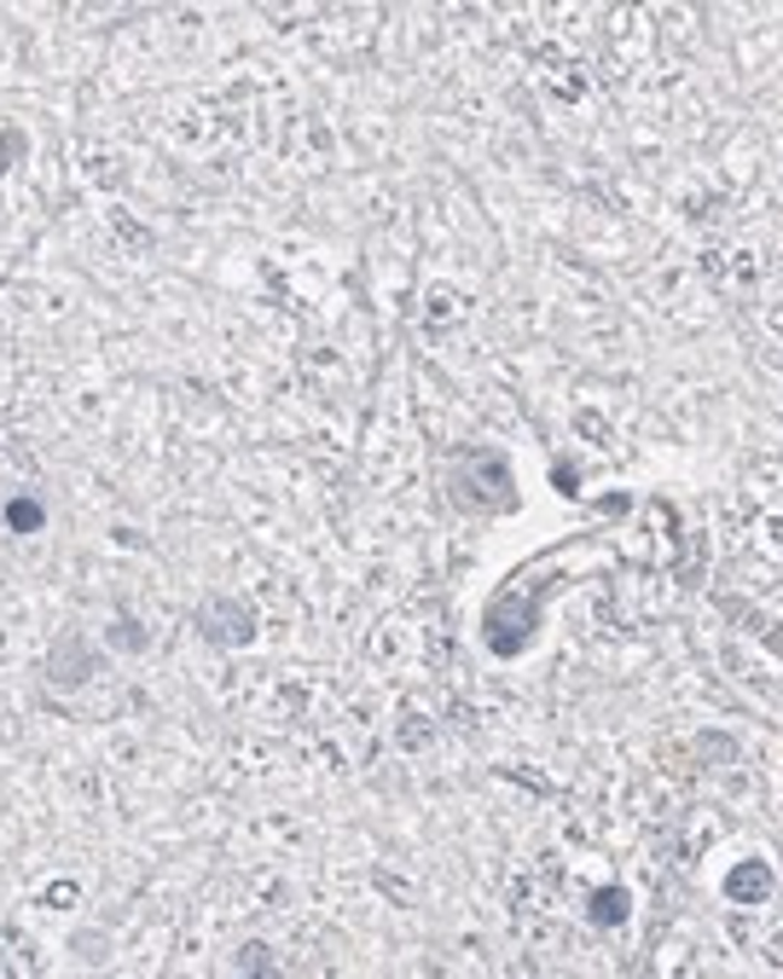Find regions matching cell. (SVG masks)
<instances>
[{
  "instance_id": "1",
  "label": "cell",
  "mask_w": 783,
  "mask_h": 979,
  "mask_svg": "<svg viewBox=\"0 0 783 979\" xmlns=\"http://www.w3.org/2000/svg\"><path fill=\"white\" fill-rule=\"evenodd\" d=\"M731 893H737V899H766V893H772V875H766V870H737V875H731Z\"/></svg>"
},
{
  "instance_id": "2",
  "label": "cell",
  "mask_w": 783,
  "mask_h": 979,
  "mask_svg": "<svg viewBox=\"0 0 783 979\" xmlns=\"http://www.w3.org/2000/svg\"><path fill=\"white\" fill-rule=\"evenodd\" d=\"M215 621H221V626H233V644H238V637H250V614H244V609H227V603H215V609L204 614V626H215Z\"/></svg>"
}]
</instances>
